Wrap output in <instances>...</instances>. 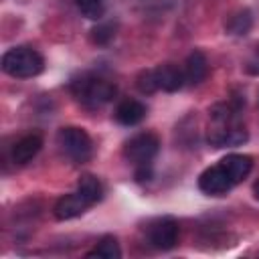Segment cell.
Returning a JSON list of instances; mask_svg holds the SVG:
<instances>
[{"instance_id": "obj_10", "label": "cell", "mask_w": 259, "mask_h": 259, "mask_svg": "<svg viewBox=\"0 0 259 259\" xmlns=\"http://www.w3.org/2000/svg\"><path fill=\"white\" fill-rule=\"evenodd\" d=\"M40 148H42V138L38 134H26L20 140H16V144L12 146V152H10L12 162L18 166H24L40 152Z\"/></svg>"}, {"instance_id": "obj_21", "label": "cell", "mask_w": 259, "mask_h": 259, "mask_svg": "<svg viewBox=\"0 0 259 259\" xmlns=\"http://www.w3.org/2000/svg\"><path fill=\"white\" fill-rule=\"evenodd\" d=\"M253 194H255V198L259 200V180H257V182L253 184Z\"/></svg>"}, {"instance_id": "obj_6", "label": "cell", "mask_w": 259, "mask_h": 259, "mask_svg": "<svg viewBox=\"0 0 259 259\" xmlns=\"http://www.w3.org/2000/svg\"><path fill=\"white\" fill-rule=\"evenodd\" d=\"M180 235L178 221L172 217H158L146 227V237L148 243L160 251H170L176 247Z\"/></svg>"}, {"instance_id": "obj_17", "label": "cell", "mask_w": 259, "mask_h": 259, "mask_svg": "<svg viewBox=\"0 0 259 259\" xmlns=\"http://www.w3.org/2000/svg\"><path fill=\"white\" fill-rule=\"evenodd\" d=\"M136 87H138V91L144 93V95H152V93L160 91V89H158V81H156L154 69H144V71H140L138 77H136Z\"/></svg>"}, {"instance_id": "obj_18", "label": "cell", "mask_w": 259, "mask_h": 259, "mask_svg": "<svg viewBox=\"0 0 259 259\" xmlns=\"http://www.w3.org/2000/svg\"><path fill=\"white\" fill-rule=\"evenodd\" d=\"M75 4L85 18L95 20L103 14V0H75Z\"/></svg>"}, {"instance_id": "obj_15", "label": "cell", "mask_w": 259, "mask_h": 259, "mask_svg": "<svg viewBox=\"0 0 259 259\" xmlns=\"http://www.w3.org/2000/svg\"><path fill=\"white\" fill-rule=\"evenodd\" d=\"M77 190H79L85 198H89L91 204L99 202L101 196H103V186H101L99 178L93 176V174H83V176L79 178V182H77Z\"/></svg>"}, {"instance_id": "obj_20", "label": "cell", "mask_w": 259, "mask_h": 259, "mask_svg": "<svg viewBox=\"0 0 259 259\" xmlns=\"http://www.w3.org/2000/svg\"><path fill=\"white\" fill-rule=\"evenodd\" d=\"M245 71H247L249 75H259V45L253 49L251 57L247 59V63H245Z\"/></svg>"}, {"instance_id": "obj_5", "label": "cell", "mask_w": 259, "mask_h": 259, "mask_svg": "<svg viewBox=\"0 0 259 259\" xmlns=\"http://www.w3.org/2000/svg\"><path fill=\"white\" fill-rule=\"evenodd\" d=\"M158 150H160L158 136L152 132H142L125 142L123 156H125V160H130L136 166H150V162L156 158Z\"/></svg>"}, {"instance_id": "obj_13", "label": "cell", "mask_w": 259, "mask_h": 259, "mask_svg": "<svg viewBox=\"0 0 259 259\" xmlns=\"http://www.w3.org/2000/svg\"><path fill=\"white\" fill-rule=\"evenodd\" d=\"M146 113H148V109H146V105L142 101L123 99V101L117 103L113 115H115V121H119L121 125H136L146 117Z\"/></svg>"}, {"instance_id": "obj_12", "label": "cell", "mask_w": 259, "mask_h": 259, "mask_svg": "<svg viewBox=\"0 0 259 259\" xmlns=\"http://www.w3.org/2000/svg\"><path fill=\"white\" fill-rule=\"evenodd\" d=\"M184 79L188 85H200L208 75V61L202 51H192L184 61Z\"/></svg>"}, {"instance_id": "obj_4", "label": "cell", "mask_w": 259, "mask_h": 259, "mask_svg": "<svg viewBox=\"0 0 259 259\" xmlns=\"http://www.w3.org/2000/svg\"><path fill=\"white\" fill-rule=\"evenodd\" d=\"M57 144L77 164L87 162L93 154V142H91L89 134L83 127H77V125L61 127L57 132Z\"/></svg>"}, {"instance_id": "obj_7", "label": "cell", "mask_w": 259, "mask_h": 259, "mask_svg": "<svg viewBox=\"0 0 259 259\" xmlns=\"http://www.w3.org/2000/svg\"><path fill=\"white\" fill-rule=\"evenodd\" d=\"M235 184L231 182L229 174L225 172V168L221 164H214V166H208L206 170L200 172L198 176V188L204 192V194H210V196H221V194H227Z\"/></svg>"}, {"instance_id": "obj_2", "label": "cell", "mask_w": 259, "mask_h": 259, "mask_svg": "<svg viewBox=\"0 0 259 259\" xmlns=\"http://www.w3.org/2000/svg\"><path fill=\"white\" fill-rule=\"evenodd\" d=\"M0 67L14 79H30L42 73L45 59L32 47H12L2 55Z\"/></svg>"}, {"instance_id": "obj_8", "label": "cell", "mask_w": 259, "mask_h": 259, "mask_svg": "<svg viewBox=\"0 0 259 259\" xmlns=\"http://www.w3.org/2000/svg\"><path fill=\"white\" fill-rule=\"evenodd\" d=\"M91 206V200L85 198L79 190L75 192H69V194H63L55 206H53V214L57 221H71L75 217H81L87 208Z\"/></svg>"}, {"instance_id": "obj_16", "label": "cell", "mask_w": 259, "mask_h": 259, "mask_svg": "<svg viewBox=\"0 0 259 259\" xmlns=\"http://www.w3.org/2000/svg\"><path fill=\"white\" fill-rule=\"evenodd\" d=\"M251 22H253L251 20V12L249 10H239L233 16H229L225 28L231 34H247V30L251 28Z\"/></svg>"}, {"instance_id": "obj_1", "label": "cell", "mask_w": 259, "mask_h": 259, "mask_svg": "<svg viewBox=\"0 0 259 259\" xmlns=\"http://www.w3.org/2000/svg\"><path fill=\"white\" fill-rule=\"evenodd\" d=\"M245 101L237 103H217L210 109V127L206 134V142L212 148H235L247 142V130L239 121V111Z\"/></svg>"}, {"instance_id": "obj_11", "label": "cell", "mask_w": 259, "mask_h": 259, "mask_svg": "<svg viewBox=\"0 0 259 259\" xmlns=\"http://www.w3.org/2000/svg\"><path fill=\"white\" fill-rule=\"evenodd\" d=\"M219 164L225 168V172L229 174L231 182L239 184L249 176V172L253 168V158L247 156V154H227Z\"/></svg>"}, {"instance_id": "obj_3", "label": "cell", "mask_w": 259, "mask_h": 259, "mask_svg": "<svg viewBox=\"0 0 259 259\" xmlns=\"http://www.w3.org/2000/svg\"><path fill=\"white\" fill-rule=\"evenodd\" d=\"M71 91H73V95L77 97L79 103H83L89 109H97V107L109 103L115 97L117 87L111 81L103 79V77L81 75L79 79H75L71 83Z\"/></svg>"}, {"instance_id": "obj_19", "label": "cell", "mask_w": 259, "mask_h": 259, "mask_svg": "<svg viewBox=\"0 0 259 259\" xmlns=\"http://www.w3.org/2000/svg\"><path fill=\"white\" fill-rule=\"evenodd\" d=\"M113 34H115V26L111 22H105V24H99L91 30V40L95 45H105L113 38Z\"/></svg>"}, {"instance_id": "obj_14", "label": "cell", "mask_w": 259, "mask_h": 259, "mask_svg": "<svg viewBox=\"0 0 259 259\" xmlns=\"http://www.w3.org/2000/svg\"><path fill=\"white\" fill-rule=\"evenodd\" d=\"M87 257H97V259H119L121 257V249L119 243L113 235H105L99 239V243L87 251Z\"/></svg>"}, {"instance_id": "obj_9", "label": "cell", "mask_w": 259, "mask_h": 259, "mask_svg": "<svg viewBox=\"0 0 259 259\" xmlns=\"http://www.w3.org/2000/svg\"><path fill=\"white\" fill-rule=\"evenodd\" d=\"M154 73H156L158 89H162L166 93H174V91L182 89V85L186 83L184 71L174 63H162V65L154 67Z\"/></svg>"}]
</instances>
